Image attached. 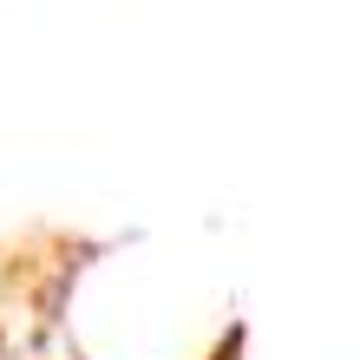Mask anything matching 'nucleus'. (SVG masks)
<instances>
[]
</instances>
